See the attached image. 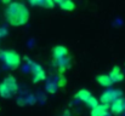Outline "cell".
Returning <instances> with one entry per match:
<instances>
[{"label":"cell","mask_w":125,"mask_h":116,"mask_svg":"<svg viewBox=\"0 0 125 116\" xmlns=\"http://www.w3.org/2000/svg\"><path fill=\"white\" fill-rule=\"evenodd\" d=\"M5 19L11 27H22L29 21V10L23 2L11 1L5 10Z\"/></svg>","instance_id":"1"},{"label":"cell","mask_w":125,"mask_h":116,"mask_svg":"<svg viewBox=\"0 0 125 116\" xmlns=\"http://www.w3.org/2000/svg\"><path fill=\"white\" fill-rule=\"evenodd\" d=\"M18 91V82L12 75L6 76L0 82V97L4 99H10L16 96Z\"/></svg>","instance_id":"2"},{"label":"cell","mask_w":125,"mask_h":116,"mask_svg":"<svg viewBox=\"0 0 125 116\" xmlns=\"http://www.w3.org/2000/svg\"><path fill=\"white\" fill-rule=\"evenodd\" d=\"M0 61L11 70L21 65V56L13 50H0Z\"/></svg>","instance_id":"3"},{"label":"cell","mask_w":125,"mask_h":116,"mask_svg":"<svg viewBox=\"0 0 125 116\" xmlns=\"http://www.w3.org/2000/svg\"><path fill=\"white\" fill-rule=\"evenodd\" d=\"M74 98L78 99V100H80V102H83V103H85V104H86L89 108H91V109L98 105V99L95 98V97L91 94V92L87 91V89H79V91L74 94Z\"/></svg>","instance_id":"4"},{"label":"cell","mask_w":125,"mask_h":116,"mask_svg":"<svg viewBox=\"0 0 125 116\" xmlns=\"http://www.w3.org/2000/svg\"><path fill=\"white\" fill-rule=\"evenodd\" d=\"M119 97H123V93H122L120 89H118V88H108V89H106V91L101 94L100 102H101V104L111 105V104H112L117 98H119Z\"/></svg>","instance_id":"5"},{"label":"cell","mask_w":125,"mask_h":116,"mask_svg":"<svg viewBox=\"0 0 125 116\" xmlns=\"http://www.w3.org/2000/svg\"><path fill=\"white\" fill-rule=\"evenodd\" d=\"M32 80L34 83H39L46 80V73L40 64L32 63Z\"/></svg>","instance_id":"6"},{"label":"cell","mask_w":125,"mask_h":116,"mask_svg":"<svg viewBox=\"0 0 125 116\" xmlns=\"http://www.w3.org/2000/svg\"><path fill=\"white\" fill-rule=\"evenodd\" d=\"M52 64H53V67L57 68V71L60 74H63L66 70H68L71 68L72 62H71V58L68 56V57L60 58V59H52Z\"/></svg>","instance_id":"7"},{"label":"cell","mask_w":125,"mask_h":116,"mask_svg":"<svg viewBox=\"0 0 125 116\" xmlns=\"http://www.w3.org/2000/svg\"><path fill=\"white\" fill-rule=\"evenodd\" d=\"M109 110H111L114 115H122L125 111V99L123 97L117 98V99L109 105Z\"/></svg>","instance_id":"8"},{"label":"cell","mask_w":125,"mask_h":116,"mask_svg":"<svg viewBox=\"0 0 125 116\" xmlns=\"http://www.w3.org/2000/svg\"><path fill=\"white\" fill-rule=\"evenodd\" d=\"M109 115V105L107 104H98L97 107L91 109L90 116H108Z\"/></svg>","instance_id":"9"},{"label":"cell","mask_w":125,"mask_h":116,"mask_svg":"<svg viewBox=\"0 0 125 116\" xmlns=\"http://www.w3.org/2000/svg\"><path fill=\"white\" fill-rule=\"evenodd\" d=\"M64 57H68V48L66 46L58 45L52 48V59H60Z\"/></svg>","instance_id":"10"},{"label":"cell","mask_w":125,"mask_h":116,"mask_svg":"<svg viewBox=\"0 0 125 116\" xmlns=\"http://www.w3.org/2000/svg\"><path fill=\"white\" fill-rule=\"evenodd\" d=\"M108 75L111 76L112 81H113V83H115V82H120V81L124 80V73L122 71V69H120L119 67H114V68L109 71Z\"/></svg>","instance_id":"11"},{"label":"cell","mask_w":125,"mask_h":116,"mask_svg":"<svg viewBox=\"0 0 125 116\" xmlns=\"http://www.w3.org/2000/svg\"><path fill=\"white\" fill-rule=\"evenodd\" d=\"M29 2H31L33 6L44 7V9H53V7H55L53 0H29Z\"/></svg>","instance_id":"12"},{"label":"cell","mask_w":125,"mask_h":116,"mask_svg":"<svg viewBox=\"0 0 125 116\" xmlns=\"http://www.w3.org/2000/svg\"><path fill=\"white\" fill-rule=\"evenodd\" d=\"M96 81L102 87H111L113 85V81H112V79H111V76L108 74H101V75H98V76L96 77Z\"/></svg>","instance_id":"13"},{"label":"cell","mask_w":125,"mask_h":116,"mask_svg":"<svg viewBox=\"0 0 125 116\" xmlns=\"http://www.w3.org/2000/svg\"><path fill=\"white\" fill-rule=\"evenodd\" d=\"M60 7H61L63 11L71 12V11H73V10L75 9V4H74L73 0H63V1L60 4Z\"/></svg>","instance_id":"14"},{"label":"cell","mask_w":125,"mask_h":116,"mask_svg":"<svg viewBox=\"0 0 125 116\" xmlns=\"http://www.w3.org/2000/svg\"><path fill=\"white\" fill-rule=\"evenodd\" d=\"M46 89L50 92V93H55L56 89H57V83H56V80L55 81H47L46 82Z\"/></svg>","instance_id":"15"},{"label":"cell","mask_w":125,"mask_h":116,"mask_svg":"<svg viewBox=\"0 0 125 116\" xmlns=\"http://www.w3.org/2000/svg\"><path fill=\"white\" fill-rule=\"evenodd\" d=\"M56 83H57V87H63V86H66V83H67V79L64 77L63 74H60L58 77L56 79Z\"/></svg>","instance_id":"16"},{"label":"cell","mask_w":125,"mask_h":116,"mask_svg":"<svg viewBox=\"0 0 125 116\" xmlns=\"http://www.w3.org/2000/svg\"><path fill=\"white\" fill-rule=\"evenodd\" d=\"M6 35H7V29L6 28H0V39H2Z\"/></svg>","instance_id":"17"},{"label":"cell","mask_w":125,"mask_h":116,"mask_svg":"<svg viewBox=\"0 0 125 116\" xmlns=\"http://www.w3.org/2000/svg\"><path fill=\"white\" fill-rule=\"evenodd\" d=\"M63 0H53V2H55V5H60L61 2H62Z\"/></svg>","instance_id":"18"},{"label":"cell","mask_w":125,"mask_h":116,"mask_svg":"<svg viewBox=\"0 0 125 116\" xmlns=\"http://www.w3.org/2000/svg\"><path fill=\"white\" fill-rule=\"evenodd\" d=\"M1 1H2L4 4H10V2H11L12 0H1Z\"/></svg>","instance_id":"19"},{"label":"cell","mask_w":125,"mask_h":116,"mask_svg":"<svg viewBox=\"0 0 125 116\" xmlns=\"http://www.w3.org/2000/svg\"><path fill=\"white\" fill-rule=\"evenodd\" d=\"M61 116H71V115H69V113H68V111H67V113H64V114H63V115H61Z\"/></svg>","instance_id":"20"},{"label":"cell","mask_w":125,"mask_h":116,"mask_svg":"<svg viewBox=\"0 0 125 116\" xmlns=\"http://www.w3.org/2000/svg\"><path fill=\"white\" fill-rule=\"evenodd\" d=\"M0 40H1V39H0Z\"/></svg>","instance_id":"21"}]
</instances>
